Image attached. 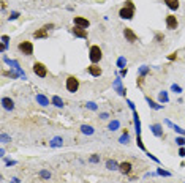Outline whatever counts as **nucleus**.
<instances>
[{
    "label": "nucleus",
    "mask_w": 185,
    "mask_h": 183,
    "mask_svg": "<svg viewBox=\"0 0 185 183\" xmlns=\"http://www.w3.org/2000/svg\"><path fill=\"white\" fill-rule=\"evenodd\" d=\"M119 16L122 17V19H131V17L135 16V5H133L131 0H127L125 2V6L120 8Z\"/></svg>",
    "instance_id": "obj_1"
},
{
    "label": "nucleus",
    "mask_w": 185,
    "mask_h": 183,
    "mask_svg": "<svg viewBox=\"0 0 185 183\" xmlns=\"http://www.w3.org/2000/svg\"><path fill=\"white\" fill-rule=\"evenodd\" d=\"M101 57H103V52H101L100 46H92L90 51H89V59L92 63H98L101 60Z\"/></svg>",
    "instance_id": "obj_2"
},
{
    "label": "nucleus",
    "mask_w": 185,
    "mask_h": 183,
    "mask_svg": "<svg viewBox=\"0 0 185 183\" xmlns=\"http://www.w3.org/2000/svg\"><path fill=\"white\" fill-rule=\"evenodd\" d=\"M78 88H79V81H78V77L68 76L67 77V90L70 92V93H75V92H78Z\"/></svg>",
    "instance_id": "obj_3"
},
{
    "label": "nucleus",
    "mask_w": 185,
    "mask_h": 183,
    "mask_svg": "<svg viewBox=\"0 0 185 183\" xmlns=\"http://www.w3.org/2000/svg\"><path fill=\"white\" fill-rule=\"evenodd\" d=\"M17 48H19V51L22 54H25V56H32L33 54V44L30 41H22V43H19Z\"/></svg>",
    "instance_id": "obj_4"
},
{
    "label": "nucleus",
    "mask_w": 185,
    "mask_h": 183,
    "mask_svg": "<svg viewBox=\"0 0 185 183\" xmlns=\"http://www.w3.org/2000/svg\"><path fill=\"white\" fill-rule=\"evenodd\" d=\"M33 73H35L36 76H40V77H44L46 74H48V70H46V66L43 65V63L35 62L33 63Z\"/></svg>",
    "instance_id": "obj_5"
},
{
    "label": "nucleus",
    "mask_w": 185,
    "mask_h": 183,
    "mask_svg": "<svg viewBox=\"0 0 185 183\" xmlns=\"http://www.w3.org/2000/svg\"><path fill=\"white\" fill-rule=\"evenodd\" d=\"M166 27H168L169 30H176L179 27V21H177V17L169 14V16H166Z\"/></svg>",
    "instance_id": "obj_6"
},
{
    "label": "nucleus",
    "mask_w": 185,
    "mask_h": 183,
    "mask_svg": "<svg viewBox=\"0 0 185 183\" xmlns=\"http://www.w3.org/2000/svg\"><path fill=\"white\" fill-rule=\"evenodd\" d=\"M3 60H5V62H6V63H8V65H10V66H13V68L17 71V74H19L21 77H24V79H25V73L22 71V68L19 66V63H17L16 60H10V59H6V57H3Z\"/></svg>",
    "instance_id": "obj_7"
},
{
    "label": "nucleus",
    "mask_w": 185,
    "mask_h": 183,
    "mask_svg": "<svg viewBox=\"0 0 185 183\" xmlns=\"http://www.w3.org/2000/svg\"><path fill=\"white\" fill-rule=\"evenodd\" d=\"M75 25H78V27H82V29H87V27L90 25V22H89V19H86V17H81V16H76L75 19Z\"/></svg>",
    "instance_id": "obj_8"
},
{
    "label": "nucleus",
    "mask_w": 185,
    "mask_h": 183,
    "mask_svg": "<svg viewBox=\"0 0 185 183\" xmlns=\"http://www.w3.org/2000/svg\"><path fill=\"white\" fill-rule=\"evenodd\" d=\"M124 36H125V40H127L128 43H135V41L138 40L136 33H135L131 29H125V30H124Z\"/></svg>",
    "instance_id": "obj_9"
},
{
    "label": "nucleus",
    "mask_w": 185,
    "mask_h": 183,
    "mask_svg": "<svg viewBox=\"0 0 185 183\" xmlns=\"http://www.w3.org/2000/svg\"><path fill=\"white\" fill-rule=\"evenodd\" d=\"M73 35L75 36H78V38H87V30L86 29H82V27H75L73 29Z\"/></svg>",
    "instance_id": "obj_10"
},
{
    "label": "nucleus",
    "mask_w": 185,
    "mask_h": 183,
    "mask_svg": "<svg viewBox=\"0 0 185 183\" xmlns=\"http://www.w3.org/2000/svg\"><path fill=\"white\" fill-rule=\"evenodd\" d=\"M119 170L122 172V174H130L131 172V163H128V161L120 163L119 164Z\"/></svg>",
    "instance_id": "obj_11"
},
{
    "label": "nucleus",
    "mask_w": 185,
    "mask_h": 183,
    "mask_svg": "<svg viewBox=\"0 0 185 183\" xmlns=\"http://www.w3.org/2000/svg\"><path fill=\"white\" fill-rule=\"evenodd\" d=\"M2 104H3V107L6 109V111H13L14 109V103H13V99L11 98H2Z\"/></svg>",
    "instance_id": "obj_12"
},
{
    "label": "nucleus",
    "mask_w": 185,
    "mask_h": 183,
    "mask_svg": "<svg viewBox=\"0 0 185 183\" xmlns=\"http://www.w3.org/2000/svg\"><path fill=\"white\" fill-rule=\"evenodd\" d=\"M113 87H114V88L117 90V93H119L120 96H125V92H127V90H125V88L122 87V84H120V79H116V81H114Z\"/></svg>",
    "instance_id": "obj_13"
},
{
    "label": "nucleus",
    "mask_w": 185,
    "mask_h": 183,
    "mask_svg": "<svg viewBox=\"0 0 185 183\" xmlns=\"http://www.w3.org/2000/svg\"><path fill=\"white\" fill-rule=\"evenodd\" d=\"M87 71H89V74H92V76H95V77L101 74V68H100V66H97L95 63H94V65H90V66L87 68Z\"/></svg>",
    "instance_id": "obj_14"
},
{
    "label": "nucleus",
    "mask_w": 185,
    "mask_h": 183,
    "mask_svg": "<svg viewBox=\"0 0 185 183\" xmlns=\"http://www.w3.org/2000/svg\"><path fill=\"white\" fill-rule=\"evenodd\" d=\"M169 10H179V0H163Z\"/></svg>",
    "instance_id": "obj_15"
},
{
    "label": "nucleus",
    "mask_w": 185,
    "mask_h": 183,
    "mask_svg": "<svg viewBox=\"0 0 185 183\" xmlns=\"http://www.w3.org/2000/svg\"><path fill=\"white\" fill-rule=\"evenodd\" d=\"M150 130H152V133L157 136V137H161L163 136V130H161V125H158V123H155V125H152L150 126Z\"/></svg>",
    "instance_id": "obj_16"
},
{
    "label": "nucleus",
    "mask_w": 185,
    "mask_h": 183,
    "mask_svg": "<svg viewBox=\"0 0 185 183\" xmlns=\"http://www.w3.org/2000/svg\"><path fill=\"white\" fill-rule=\"evenodd\" d=\"M106 167H108L109 170H117V169H119V164H117L116 160H108V161H106Z\"/></svg>",
    "instance_id": "obj_17"
},
{
    "label": "nucleus",
    "mask_w": 185,
    "mask_h": 183,
    "mask_svg": "<svg viewBox=\"0 0 185 183\" xmlns=\"http://www.w3.org/2000/svg\"><path fill=\"white\" fill-rule=\"evenodd\" d=\"M36 103L41 104V106H48L49 104V99L46 98L44 95H36Z\"/></svg>",
    "instance_id": "obj_18"
},
{
    "label": "nucleus",
    "mask_w": 185,
    "mask_h": 183,
    "mask_svg": "<svg viewBox=\"0 0 185 183\" xmlns=\"http://www.w3.org/2000/svg\"><path fill=\"white\" fill-rule=\"evenodd\" d=\"M81 131H82V134H94V128H92L90 125H81Z\"/></svg>",
    "instance_id": "obj_19"
},
{
    "label": "nucleus",
    "mask_w": 185,
    "mask_h": 183,
    "mask_svg": "<svg viewBox=\"0 0 185 183\" xmlns=\"http://www.w3.org/2000/svg\"><path fill=\"white\" fill-rule=\"evenodd\" d=\"M46 32H48V30H46L44 27H43L41 30H36V32L33 33V36H35V38H46V36H48V33H46Z\"/></svg>",
    "instance_id": "obj_20"
},
{
    "label": "nucleus",
    "mask_w": 185,
    "mask_h": 183,
    "mask_svg": "<svg viewBox=\"0 0 185 183\" xmlns=\"http://www.w3.org/2000/svg\"><path fill=\"white\" fill-rule=\"evenodd\" d=\"M52 104L54 106H57V107H63V99L60 98V96H52Z\"/></svg>",
    "instance_id": "obj_21"
},
{
    "label": "nucleus",
    "mask_w": 185,
    "mask_h": 183,
    "mask_svg": "<svg viewBox=\"0 0 185 183\" xmlns=\"http://www.w3.org/2000/svg\"><path fill=\"white\" fill-rule=\"evenodd\" d=\"M146 101H147V104H149L152 109H155V111H158V109H161V106H160V104H157L155 101H152V99H150L149 96H146Z\"/></svg>",
    "instance_id": "obj_22"
},
{
    "label": "nucleus",
    "mask_w": 185,
    "mask_h": 183,
    "mask_svg": "<svg viewBox=\"0 0 185 183\" xmlns=\"http://www.w3.org/2000/svg\"><path fill=\"white\" fill-rule=\"evenodd\" d=\"M62 144H63L62 137H54L52 142H51V147H62Z\"/></svg>",
    "instance_id": "obj_23"
},
{
    "label": "nucleus",
    "mask_w": 185,
    "mask_h": 183,
    "mask_svg": "<svg viewBox=\"0 0 185 183\" xmlns=\"http://www.w3.org/2000/svg\"><path fill=\"white\" fill-rule=\"evenodd\" d=\"M158 99H160V103H163V104L168 103V99H169L168 98V93H166V92H161V93L158 95Z\"/></svg>",
    "instance_id": "obj_24"
},
{
    "label": "nucleus",
    "mask_w": 185,
    "mask_h": 183,
    "mask_svg": "<svg viewBox=\"0 0 185 183\" xmlns=\"http://www.w3.org/2000/svg\"><path fill=\"white\" fill-rule=\"evenodd\" d=\"M125 65H127L125 57H119V60H117V66H119L120 70H124V68H125Z\"/></svg>",
    "instance_id": "obj_25"
},
{
    "label": "nucleus",
    "mask_w": 185,
    "mask_h": 183,
    "mask_svg": "<svg viewBox=\"0 0 185 183\" xmlns=\"http://www.w3.org/2000/svg\"><path fill=\"white\" fill-rule=\"evenodd\" d=\"M8 41H10V38H8L6 35H2V52L6 49V46H8Z\"/></svg>",
    "instance_id": "obj_26"
},
{
    "label": "nucleus",
    "mask_w": 185,
    "mask_h": 183,
    "mask_svg": "<svg viewBox=\"0 0 185 183\" xmlns=\"http://www.w3.org/2000/svg\"><path fill=\"white\" fill-rule=\"evenodd\" d=\"M119 125H120V123H119V120H113V122L109 123V126H108V128H109L111 131H116L117 128H119Z\"/></svg>",
    "instance_id": "obj_27"
},
{
    "label": "nucleus",
    "mask_w": 185,
    "mask_h": 183,
    "mask_svg": "<svg viewBox=\"0 0 185 183\" xmlns=\"http://www.w3.org/2000/svg\"><path fill=\"white\" fill-rule=\"evenodd\" d=\"M128 139H130V136H128V133L125 131L122 136H120V139H119V141L122 142V144H127V142H128Z\"/></svg>",
    "instance_id": "obj_28"
},
{
    "label": "nucleus",
    "mask_w": 185,
    "mask_h": 183,
    "mask_svg": "<svg viewBox=\"0 0 185 183\" xmlns=\"http://www.w3.org/2000/svg\"><path fill=\"white\" fill-rule=\"evenodd\" d=\"M147 73H149V66H141V68H139V76L144 77Z\"/></svg>",
    "instance_id": "obj_29"
},
{
    "label": "nucleus",
    "mask_w": 185,
    "mask_h": 183,
    "mask_svg": "<svg viewBox=\"0 0 185 183\" xmlns=\"http://www.w3.org/2000/svg\"><path fill=\"white\" fill-rule=\"evenodd\" d=\"M157 174H158V175H163V177H169V175H171L168 170H163V169H160V167H158V170H157Z\"/></svg>",
    "instance_id": "obj_30"
},
{
    "label": "nucleus",
    "mask_w": 185,
    "mask_h": 183,
    "mask_svg": "<svg viewBox=\"0 0 185 183\" xmlns=\"http://www.w3.org/2000/svg\"><path fill=\"white\" fill-rule=\"evenodd\" d=\"M171 90L174 92V93H180V92H182V88H180V85H177V84H172V87H171Z\"/></svg>",
    "instance_id": "obj_31"
},
{
    "label": "nucleus",
    "mask_w": 185,
    "mask_h": 183,
    "mask_svg": "<svg viewBox=\"0 0 185 183\" xmlns=\"http://www.w3.org/2000/svg\"><path fill=\"white\" fill-rule=\"evenodd\" d=\"M40 175H41L43 178H51V172H48V170H41V172H40Z\"/></svg>",
    "instance_id": "obj_32"
},
{
    "label": "nucleus",
    "mask_w": 185,
    "mask_h": 183,
    "mask_svg": "<svg viewBox=\"0 0 185 183\" xmlns=\"http://www.w3.org/2000/svg\"><path fill=\"white\" fill-rule=\"evenodd\" d=\"M176 144L180 145V147H183V145H185V139H183V137H177V139H176Z\"/></svg>",
    "instance_id": "obj_33"
},
{
    "label": "nucleus",
    "mask_w": 185,
    "mask_h": 183,
    "mask_svg": "<svg viewBox=\"0 0 185 183\" xmlns=\"http://www.w3.org/2000/svg\"><path fill=\"white\" fill-rule=\"evenodd\" d=\"M172 128H174V130H176V133H179V134H182V136L185 134V130H182V128H180V126H176V125H174Z\"/></svg>",
    "instance_id": "obj_34"
},
{
    "label": "nucleus",
    "mask_w": 185,
    "mask_h": 183,
    "mask_svg": "<svg viewBox=\"0 0 185 183\" xmlns=\"http://www.w3.org/2000/svg\"><path fill=\"white\" fill-rule=\"evenodd\" d=\"M90 161H92V163H98V161H100V156H98V155H92V156H90Z\"/></svg>",
    "instance_id": "obj_35"
},
{
    "label": "nucleus",
    "mask_w": 185,
    "mask_h": 183,
    "mask_svg": "<svg viewBox=\"0 0 185 183\" xmlns=\"http://www.w3.org/2000/svg\"><path fill=\"white\" fill-rule=\"evenodd\" d=\"M17 17H19V13H17V11H13L11 16H10V21H11V19H17Z\"/></svg>",
    "instance_id": "obj_36"
},
{
    "label": "nucleus",
    "mask_w": 185,
    "mask_h": 183,
    "mask_svg": "<svg viewBox=\"0 0 185 183\" xmlns=\"http://www.w3.org/2000/svg\"><path fill=\"white\" fill-rule=\"evenodd\" d=\"M87 107H89V109H92V111H95V109H97V104L90 101V103H87Z\"/></svg>",
    "instance_id": "obj_37"
},
{
    "label": "nucleus",
    "mask_w": 185,
    "mask_h": 183,
    "mask_svg": "<svg viewBox=\"0 0 185 183\" xmlns=\"http://www.w3.org/2000/svg\"><path fill=\"white\" fill-rule=\"evenodd\" d=\"M44 29H46V30H49V29H54V24H46V25H44Z\"/></svg>",
    "instance_id": "obj_38"
},
{
    "label": "nucleus",
    "mask_w": 185,
    "mask_h": 183,
    "mask_svg": "<svg viewBox=\"0 0 185 183\" xmlns=\"http://www.w3.org/2000/svg\"><path fill=\"white\" fill-rule=\"evenodd\" d=\"M155 40H157V41H161V40H163V35H160V33H157V36H155Z\"/></svg>",
    "instance_id": "obj_39"
},
{
    "label": "nucleus",
    "mask_w": 185,
    "mask_h": 183,
    "mask_svg": "<svg viewBox=\"0 0 185 183\" xmlns=\"http://www.w3.org/2000/svg\"><path fill=\"white\" fill-rule=\"evenodd\" d=\"M179 156H185V149H183V147L179 150Z\"/></svg>",
    "instance_id": "obj_40"
},
{
    "label": "nucleus",
    "mask_w": 185,
    "mask_h": 183,
    "mask_svg": "<svg viewBox=\"0 0 185 183\" xmlns=\"http://www.w3.org/2000/svg\"><path fill=\"white\" fill-rule=\"evenodd\" d=\"M127 68H124V70H120V76H127Z\"/></svg>",
    "instance_id": "obj_41"
},
{
    "label": "nucleus",
    "mask_w": 185,
    "mask_h": 183,
    "mask_svg": "<svg viewBox=\"0 0 185 183\" xmlns=\"http://www.w3.org/2000/svg\"><path fill=\"white\" fill-rule=\"evenodd\" d=\"M2 141H3V142H8V136H6L5 133L2 134Z\"/></svg>",
    "instance_id": "obj_42"
},
{
    "label": "nucleus",
    "mask_w": 185,
    "mask_h": 183,
    "mask_svg": "<svg viewBox=\"0 0 185 183\" xmlns=\"http://www.w3.org/2000/svg\"><path fill=\"white\" fill-rule=\"evenodd\" d=\"M16 161H6V166H14Z\"/></svg>",
    "instance_id": "obj_43"
},
{
    "label": "nucleus",
    "mask_w": 185,
    "mask_h": 183,
    "mask_svg": "<svg viewBox=\"0 0 185 183\" xmlns=\"http://www.w3.org/2000/svg\"><path fill=\"white\" fill-rule=\"evenodd\" d=\"M11 183H19V178H13V180H11Z\"/></svg>",
    "instance_id": "obj_44"
}]
</instances>
